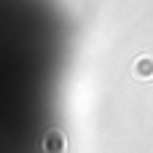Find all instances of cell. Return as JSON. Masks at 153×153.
Listing matches in <instances>:
<instances>
[{
    "label": "cell",
    "mask_w": 153,
    "mask_h": 153,
    "mask_svg": "<svg viewBox=\"0 0 153 153\" xmlns=\"http://www.w3.org/2000/svg\"><path fill=\"white\" fill-rule=\"evenodd\" d=\"M46 151L48 153H62L65 151V137H62L59 132H51L48 140H46Z\"/></svg>",
    "instance_id": "1"
},
{
    "label": "cell",
    "mask_w": 153,
    "mask_h": 153,
    "mask_svg": "<svg viewBox=\"0 0 153 153\" xmlns=\"http://www.w3.org/2000/svg\"><path fill=\"white\" fill-rule=\"evenodd\" d=\"M134 73H137L140 78H151V75H153V62H151V59H140L137 67H134Z\"/></svg>",
    "instance_id": "2"
}]
</instances>
